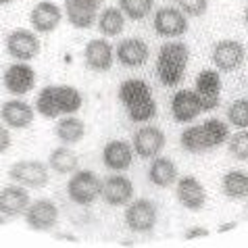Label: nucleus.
Instances as JSON below:
<instances>
[{
  "label": "nucleus",
  "instance_id": "nucleus-13",
  "mask_svg": "<svg viewBox=\"0 0 248 248\" xmlns=\"http://www.w3.org/2000/svg\"><path fill=\"white\" fill-rule=\"evenodd\" d=\"M105 0H65L63 9L69 23L78 30H88L98 19V9H102Z\"/></svg>",
  "mask_w": 248,
  "mask_h": 248
},
{
  "label": "nucleus",
  "instance_id": "nucleus-40",
  "mask_svg": "<svg viewBox=\"0 0 248 248\" xmlns=\"http://www.w3.org/2000/svg\"><path fill=\"white\" fill-rule=\"evenodd\" d=\"M244 21H246V25H248V9H246V13H244Z\"/></svg>",
  "mask_w": 248,
  "mask_h": 248
},
{
  "label": "nucleus",
  "instance_id": "nucleus-33",
  "mask_svg": "<svg viewBox=\"0 0 248 248\" xmlns=\"http://www.w3.org/2000/svg\"><path fill=\"white\" fill-rule=\"evenodd\" d=\"M175 4L186 17H202L209 11V0H175Z\"/></svg>",
  "mask_w": 248,
  "mask_h": 248
},
{
  "label": "nucleus",
  "instance_id": "nucleus-2",
  "mask_svg": "<svg viewBox=\"0 0 248 248\" xmlns=\"http://www.w3.org/2000/svg\"><path fill=\"white\" fill-rule=\"evenodd\" d=\"M84 105L81 92L73 86H46L36 98V111L44 119H59V117L75 115Z\"/></svg>",
  "mask_w": 248,
  "mask_h": 248
},
{
  "label": "nucleus",
  "instance_id": "nucleus-28",
  "mask_svg": "<svg viewBox=\"0 0 248 248\" xmlns=\"http://www.w3.org/2000/svg\"><path fill=\"white\" fill-rule=\"evenodd\" d=\"M96 27H98V31L102 33L105 38H115L119 36L123 31V27H125V15L121 13L119 6H108L98 15L96 19Z\"/></svg>",
  "mask_w": 248,
  "mask_h": 248
},
{
  "label": "nucleus",
  "instance_id": "nucleus-23",
  "mask_svg": "<svg viewBox=\"0 0 248 248\" xmlns=\"http://www.w3.org/2000/svg\"><path fill=\"white\" fill-rule=\"evenodd\" d=\"M0 117H2V123L9 125L11 129H25L33 123V117L36 111L23 100H6L2 107H0Z\"/></svg>",
  "mask_w": 248,
  "mask_h": 248
},
{
  "label": "nucleus",
  "instance_id": "nucleus-30",
  "mask_svg": "<svg viewBox=\"0 0 248 248\" xmlns=\"http://www.w3.org/2000/svg\"><path fill=\"white\" fill-rule=\"evenodd\" d=\"M119 9L125 17L140 21L155 9V0H119Z\"/></svg>",
  "mask_w": 248,
  "mask_h": 248
},
{
  "label": "nucleus",
  "instance_id": "nucleus-5",
  "mask_svg": "<svg viewBox=\"0 0 248 248\" xmlns=\"http://www.w3.org/2000/svg\"><path fill=\"white\" fill-rule=\"evenodd\" d=\"M67 194H69V201L71 202L88 206L100 198L102 180L90 169L73 171V175L69 177V182H67Z\"/></svg>",
  "mask_w": 248,
  "mask_h": 248
},
{
  "label": "nucleus",
  "instance_id": "nucleus-29",
  "mask_svg": "<svg viewBox=\"0 0 248 248\" xmlns=\"http://www.w3.org/2000/svg\"><path fill=\"white\" fill-rule=\"evenodd\" d=\"M78 155L73 153L69 146H59L54 148L50 156H48V167L52 171H57L61 175H67V173H73V171H78Z\"/></svg>",
  "mask_w": 248,
  "mask_h": 248
},
{
  "label": "nucleus",
  "instance_id": "nucleus-6",
  "mask_svg": "<svg viewBox=\"0 0 248 248\" xmlns=\"http://www.w3.org/2000/svg\"><path fill=\"white\" fill-rule=\"evenodd\" d=\"M48 165L36 158H27V161H17L9 169V177L15 184L23 186V188H44L50 180L48 173Z\"/></svg>",
  "mask_w": 248,
  "mask_h": 248
},
{
  "label": "nucleus",
  "instance_id": "nucleus-20",
  "mask_svg": "<svg viewBox=\"0 0 248 248\" xmlns=\"http://www.w3.org/2000/svg\"><path fill=\"white\" fill-rule=\"evenodd\" d=\"M102 198L111 206H125L134 198V184L125 175H111L102 182Z\"/></svg>",
  "mask_w": 248,
  "mask_h": 248
},
{
  "label": "nucleus",
  "instance_id": "nucleus-25",
  "mask_svg": "<svg viewBox=\"0 0 248 248\" xmlns=\"http://www.w3.org/2000/svg\"><path fill=\"white\" fill-rule=\"evenodd\" d=\"M148 180L155 184L156 188H169L177 182V167L175 163L167 156H155L148 167Z\"/></svg>",
  "mask_w": 248,
  "mask_h": 248
},
{
  "label": "nucleus",
  "instance_id": "nucleus-10",
  "mask_svg": "<svg viewBox=\"0 0 248 248\" xmlns=\"http://www.w3.org/2000/svg\"><path fill=\"white\" fill-rule=\"evenodd\" d=\"M4 48L9 52V57L15 61H25L30 63L31 59H36L40 54V40L33 31L30 30H13L4 40Z\"/></svg>",
  "mask_w": 248,
  "mask_h": 248
},
{
  "label": "nucleus",
  "instance_id": "nucleus-4",
  "mask_svg": "<svg viewBox=\"0 0 248 248\" xmlns=\"http://www.w3.org/2000/svg\"><path fill=\"white\" fill-rule=\"evenodd\" d=\"M190 61V48L184 42H167L158 48L156 75L163 86L175 88L184 79Z\"/></svg>",
  "mask_w": 248,
  "mask_h": 248
},
{
  "label": "nucleus",
  "instance_id": "nucleus-12",
  "mask_svg": "<svg viewBox=\"0 0 248 248\" xmlns=\"http://www.w3.org/2000/svg\"><path fill=\"white\" fill-rule=\"evenodd\" d=\"M244 59H246L244 46L238 40H221L213 48V65L217 67V71L223 73L238 71L244 65Z\"/></svg>",
  "mask_w": 248,
  "mask_h": 248
},
{
  "label": "nucleus",
  "instance_id": "nucleus-38",
  "mask_svg": "<svg viewBox=\"0 0 248 248\" xmlns=\"http://www.w3.org/2000/svg\"><path fill=\"white\" fill-rule=\"evenodd\" d=\"M6 221H9V217H4L2 213H0V225H2V223H6Z\"/></svg>",
  "mask_w": 248,
  "mask_h": 248
},
{
  "label": "nucleus",
  "instance_id": "nucleus-15",
  "mask_svg": "<svg viewBox=\"0 0 248 248\" xmlns=\"http://www.w3.org/2000/svg\"><path fill=\"white\" fill-rule=\"evenodd\" d=\"M175 196L184 209H188L192 213H198L206 206V190L204 186L192 175L177 177L175 186Z\"/></svg>",
  "mask_w": 248,
  "mask_h": 248
},
{
  "label": "nucleus",
  "instance_id": "nucleus-3",
  "mask_svg": "<svg viewBox=\"0 0 248 248\" xmlns=\"http://www.w3.org/2000/svg\"><path fill=\"white\" fill-rule=\"evenodd\" d=\"M119 100L125 107L127 117L136 123H148L156 115V102L150 86L140 78H129L119 86Z\"/></svg>",
  "mask_w": 248,
  "mask_h": 248
},
{
  "label": "nucleus",
  "instance_id": "nucleus-24",
  "mask_svg": "<svg viewBox=\"0 0 248 248\" xmlns=\"http://www.w3.org/2000/svg\"><path fill=\"white\" fill-rule=\"evenodd\" d=\"M148 57H150L148 44L140 38H127L117 46V61L123 67H129V69L142 67V65H146Z\"/></svg>",
  "mask_w": 248,
  "mask_h": 248
},
{
  "label": "nucleus",
  "instance_id": "nucleus-39",
  "mask_svg": "<svg viewBox=\"0 0 248 248\" xmlns=\"http://www.w3.org/2000/svg\"><path fill=\"white\" fill-rule=\"evenodd\" d=\"M13 0H0V4H11Z\"/></svg>",
  "mask_w": 248,
  "mask_h": 248
},
{
  "label": "nucleus",
  "instance_id": "nucleus-27",
  "mask_svg": "<svg viewBox=\"0 0 248 248\" xmlns=\"http://www.w3.org/2000/svg\"><path fill=\"white\" fill-rule=\"evenodd\" d=\"M221 192L232 201L248 198V173L240 169H232L221 177Z\"/></svg>",
  "mask_w": 248,
  "mask_h": 248
},
{
  "label": "nucleus",
  "instance_id": "nucleus-8",
  "mask_svg": "<svg viewBox=\"0 0 248 248\" xmlns=\"http://www.w3.org/2000/svg\"><path fill=\"white\" fill-rule=\"evenodd\" d=\"M125 225L136 233H148L155 230L156 219H158V209L153 201L148 198H140V201L129 202L125 209Z\"/></svg>",
  "mask_w": 248,
  "mask_h": 248
},
{
  "label": "nucleus",
  "instance_id": "nucleus-9",
  "mask_svg": "<svg viewBox=\"0 0 248 248\" xmlns=\"http://www.w3.org/2000/svg\"><path fill=\"white\" fill-rule=\"evenodd\" d=\"M25 223L31 232H52L59 223V206L48 198H40L36 202H30L25 211Z\"/></svg>",
  "mask_w": 248,
  "mask_h": 248
},
{
  "label": "nucleus",
  "instance_id": "nucleus-21",
  "mask_svg": "<svg viewBox=\"0 0 248 248\" xmlns=\"http://www.w3.org/2000/svg\"><path fill=\"white\" fill-rule=\"evenodd\" d=\"M84 59H86V67L92 69V71H98V73H105L113 67V48L111 44L107 42L105 38H94L86 44V50H84Z\"/></svg>",
  "mask_w": 248,
  "mask_h": 248
},
{
  "label": "nucleus",
  "instance_id": "nucleus-16",
  "mask_svg": "<svg viewBox=\"0 0 248 248\" xmlns=\"http://www.w3.org/2000/svg\"><path fill=\"white\" fill-rule=\"evenodd\" d=\"M134 153L142 158H155L163 153L165 148V134L163 129H158L155 125H144L134 134L132 140Z\"/></svg>",
  "mask_w": 248,
  "mask_h": 248
},
{
  "label": "nucleus",
  "instance_id": "nucleus-32",
  "mask_svg": "<svg viewBox=\"0 0 248 248\" xmlns=\"http://www.w3.org/2000/svg\"><path fill=\"white\" fill-rule=\"evenodd\" d=\"M227 150L238 161H248V129H238L227 140Z\"/></svg>",
  "mask_w": 248,
  "mask_h": 248
},
{
  "label": "nucleus",
  "instance_id": "nucleus-7",
  "mask_svg": "<svg viewBox=\"0 0 248 248\" xmlns=\"http://www.w3.org/2000/svg\"><path fill=\"white\" fill-rule=\"evenodd\" d=\"M194 92L202 107V113L215 111L219 102H221V75H219L217 69H202L196 75Z\"/></svg>",
  "mask_w": 248,
  "mask_h": 248
},
{
  "label": "nucleus",
  "instance_id": "nucleus-1",
  "mask_svg": "<svg viewBox=\"0 0 248 248\" xmlns=\"http://www.w3.org/2000/svg\"><path fill=\"white\" fill-rule=\"evenodd\" d=\"M230 140V125L221 119H206L201 125L186 127L180 136V144L190 155H204Z\"/></svg>",
  "mask_w": 248,
  "mask_h": 248
},
{
  "label": "nucleus",
  "instance_id": "nucleus-34",
  "mask_svg": "<svg viewBox=\"0 0 248 248\" xmlns=\"http://www.w3.org/2000/svg\"><path fill=\"white\" fill-rule=\"evenodd\" d=\"M209 236V230L206 227H190V230L184 232V238L186 240H194V238H206Z\"/></svg>",
  "mask_w": 248,
  "mask_h": 248
},
{
  "label": "nucleus",
  "instance_id": "nucleus-18",
  "mask_svg": "<svg viewBox=\"0 0 248 248\" xmlns=\"http://www.w3.org/2000/svg\"><path fill=\"white\" fill-rule=\"evenodd\" d=\"M102 163L111 171H127L134 163V146H129L125 140H111L102 148Z\"/></svg>",
  "mask_w": 248,
  "mask_h": 248
},
{
  "label": "nucleus",
  "instance_id": "nucleus-14",
  "mask_svg": "<svg viewBox=\"0 0 248 248\" xmlns=\"http://www.w3.org/2000/svg\"><path fill=\"white\" fill-rule=\"evenodd\" d=\"M155 31L161 38H180L188 31V17L180 9L173 6H163L155 13Z\"/></svg>",
  "mask_w": 248,
  "mask_h": 248
},
{
  "label": "nucleus",
  "instance_id": "nucleus-37",
  "mask_svg": "<svg viewBox=\"0 0 248 248\" xmlns=\"http://www.w3.org/2000/svg\"><path fill=\"white\" fill-rule=\"evenodd\" d=\"M121 246H134V242H132V240H123V242H119Z\"/></svg>",
  "mask_w": 248,
  "mask_h": 248
},
{
  "label": "nucleus",
  "instance_id": "nucleus-17",
  "mask_svg": "<svg viewBox=\"0 0 248 248\" xmlns=\"http://www.w3.org/2000/svg\"><path fill=\"white\" fill-rule=\"evenodd\" d=\"M30 21L38 33H52L63 21V11L59 9V4L50 2V0H42L31 9Z\"/></svg>",
  "mask_w": 248,
  "mask_h": 248
},
{
  "label": "nucleus",
  "instance_id": "nucleus-22",
  "mask_svg": "<svg viewBox=\"0 0 248 248\" xmlns=\"http://www.w3.org/2000/svg\"><path fill=\"white\" fill-rule=\"evenodd\" d=\"M202 113V107L194 90H180L171 98V117L177 123H192Z\"/></svg>",
  "mask_w": 248,
  "mask_h": 248
},
{
  "label": "nucleus",
  "instance_id": "nucleus-36",
  "mask_svg": "<svg viewBox=\"0 0 248 248\" xmlns=\"http://www.w3.org/2000/svg\"><path fill=\"white\" fill-rule=\"evenodd\" d=\"M238 223L236 221H232V223H223L221 227H219V233H223V232H230V230H233V227H236Z\"/></svg>",
  "mask_w": 248,
  "mask_h": 248
},
{
  "label": "nucleus",
  "instance_id": "nucleus-26",
  "mask_svg": "<svg viewBox=\"0 0 248 248\" xmlns=\"http://www.w3.org/2000/svg\"><path fill=\"white\" fill-rule=\"evenodd\" d=\"M54 136L59 138L61 144H65V146H73V144L84 140L86 123L81 119H78L75 115H67L57 123V127H54Z\"/></svg>",
  "mask_w": 248,
  "mask_h": 248
},
{
  "label": "nucleus",
  "instance_id": "nucleus-31",
  "mask_svg": "<svg viewBox=\"0 0 248 248\" xmlns=\"http://www.w3.org/2000/svg\"><path fill=\"white\" fill-rule=\"evenodd\" d=\"M227 121L236 129H248V98L233 100L227 108Z\"/></svg>",
  "mask_w": 248,
  "mask_h": 248
},
{
  "label": "nucleus",
  "instance_id": "nucleus-19",
  "mask_svg": "<svg viewBox=\"0 0 248 248\" xmlns=\"http://www.w3.org/2000/svg\"><path fill=\"white\" fill-rule=\"evenodd\" d=\"M30 206V192H25L23 186H6L0 190V213L9 219H17L25 215Z\"/></svg>",
  "mask_w": 248,
  "mask_h": 248
},
{
  "label": "nucleus",
  "instance_id": "nucleus-11",
  "mask_svg": "<svg viewBox=\"0 0 248 248\" xmlns=\"http://www.w3.org/2000/svg\"><path fill=\"white\" fill-rule=\"evenodd\" d=\"M2 84L13 96H25L27 92L33 90L36 86V71L30 67L25 61H17L11 67H6L2 75Z\"/></svg>",
  "mask_w": 248,
  "mask_h": 248
},
{
  "label": "nucleus",
  "instance_id": "nucleus-35",
  "mask_svg": "<svg viewBox=\"0 0 248 248\" xmlns=\"http://www.w3.org/2000/svg\"><path fill=\"white\" fill-rule=\"evenodd\" d=\"M11 148V134L4 125H0V155Z\"/></svg>",
  "mask_w": 248,
  "mask_h": 248
}]
</instances>
